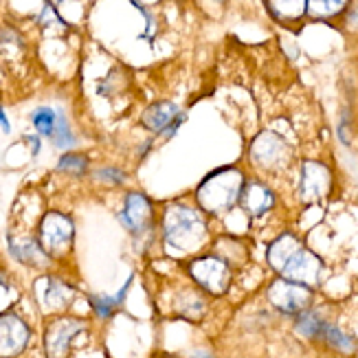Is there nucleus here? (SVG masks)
I'll use <instances>...</instances> for the list:
<instances>
[{"instance_id":"32","label":"nucleus","mask_w":358,"mask_h":358,"mask_svg":"<svg viewBox=\"0 0 358 358\" xmlns=\"http://www.w3.org/2000/svg\"><path fill=\"white\" fill-rule=\"evenodd\" d=\"M62 3H69V0H55V5H62Z\"/></svg>"},{"instance_id":"15","label":"nucleus","mask_w":358,"mask_h":358,"mask_svg":"<svg viewBox=\"0 0 358 358\" xmlns=\"http://www.w3.org/2000/svg\"><path fill=\"white\" fill-rule=\"evenodd\" d=\"M180 113V108L174 101H157L148 106L141 113V126L150 132H163L169 123L174 121V117Z\"/></svg>"},{"instance_id":"7","label":"nucleus","mask_w":358,"mask_h":358,"mask_svg":"<svg viewBox=\"0 0 358 358\" xmlns=\"http://www.w3.org/2000/svg\"><path fill=\"white\" fill-rule=\"evenodd\" d=\"M117 220L123 229L130 231V236L141 240L143 236L152 231L154 222V205L150 198L141 192H128L126 200H123V209L117 213Z\"/></svg>"},{"instance_id":"1","label":"nucleus","mask_w":358,"mask_h":358,"mask_svg":"<svg viewBox=\"0 0 358 358\" xmlns=\"http://www.w3.org/2000/svg\"><path fill=\"white\" fill-rule=\"evenodd\" d=\"M163 240L182 253H192L207 242L209 227L200 209L182 202H172L163 211Z\"/></svg>"},{"instance_id":"4","label":"nucleus","mask_w":358,"mask_h":358,"mask_svg":"<svg viewBox=\"0 0 358 358\" xmlns=\"http://www.w3.org/2000/svg\"><path fill=\"white\" fill-rule=\"evenodd\" d=\"M88 323L73 315H55L44 325V352L46 358H69L73 343L82 332H86Z\"/></svg>"},{"instance_id":"29","label":"nucleus","mask_w":358,"mask_h":358,"mask_svg":"<svg viewBox=\"0 0 358 358\" xmlns=\"http://www.w3.org/2000/svg\"><path fill=\"white\" fill-rule=\"evenodd\" d=\"M0 130H3L5 134H11V121H9L3 106H0Z\"/></svg>"},{"instance_id":"16","label":"nucleus","mask_w":358,"mask_h":358,"mask_svg":"<svg viewBox=\"0 0 358 358\" xmlns=\"http://www.w3.org/2000/svg\"><path fill=\"white\" fill-rule=\"evenodd\" d=\"M303 244L297 240V236H292V233H284V236H279L271 246H268V264L279 273L284 268V264L299 251Z\"/></svg>"},{"instance_id":"11","label":"nucleus","mask_w":358,"mask_h":358,"mask_svg":"<svg viewBox=\"0 0 358 358\" xmlns=\"http://www.w3.org/2000/svg\"><path fill=\"white\" fill-rule=\"evenodd\" d=\"M321 273H323V262L313 251H308L306 246H301L299 251L284 264V268L279 271V275L284 279H290V282H297L303 286L317 284L321 279Z\"/></svg>"},{"instance_id":"8","label":"nucleus","mask_w":358,"mask_h":358,"mask_svg":"<svg viewBox=\"0 0 358 358\" xmlns=\"http://www.w3.org/2000/svg\"><path fill=\"white\" fill-rule=\"evenodd\" d=\"M34 338L31 325L13 310L0 313V358H18Z\"/></svg>"},{"instance_id":"23","label":"nucleus","mask_w":358,"mask_h":358,"mask_svg":"<svg viewBox=\"0 0 358 358\" xmlns=\"http://www.w3.org/2000/svg\"><path fill=\"white\" fill-rule=\"evenodd\" d=\"M323 325H325V319L317 313V310L308 308L301 315H297V332L303 334L306 338H319Z\"/></svg>"},{"instance_id":"19","label":"nucleus","mask_w":358,"mask_h":358,"mask_svg":"<svg viewBox=\"0 0 358 358\" xmlns=\"http://www.w3.org/2000/svg\"><path fill=\"white\" fill-rule=\"evenodd\" d=\"M205 299H202V294L198 290H180L178 299L174 303V310L176 315H180L182 319H189V321H198L202 315H205Z\"/></svg>"},{"instance_id":"30","label":"nucleus","mask_w":358,"mask_h":358,"mask_svg":"<svg viewBox=\"0 0 358 358\" xmlns=\"http://www.w3.org/2000/svg\"><path fill=\"white\" fill-rule=\"evenodd\" d=\"M348 22H350L352 27H358V5H354V7L350 9V15H348Z\"/></svg>"},{"instance_id":"33","label":"nucleus","mask_w":358,"mask_h":358,"mask_svg":"<svg viewBox=\"0 0 358 358\" xmlns=\"http://www.w3.org/2000/svg\"><path fill=\"white\" fill-rule=\"evenodd\" d=\"M215 3H227V0H215Z\"/></svg>"},{"instance_id":"9","label":"nucleus","mask_w":358,"mask_h":358,"mask_svg":"<svg viewBox=\"0 0 358 358\" xmlns=\"http://www.w3.org/2000/svg\"><path fill=\"white\" fill-rule=\"evenodd\" d=\"M268 301L286 315H301L313 303V288L279 277L268 286Z\"/></svg>"},{"instance_id":"18","label":"nucleus","mask_w":358,"mask_h":358,"mask_svg":"<svg viewBox=\"0 0 358 358\" xmlns=\"http://www.w3.org/2000/svg\"><path fill=\"white\" fill-rule=\"evenodd\" d=\"M49 143L57 150V152H71L77 148L80 143V136L75 134L73 126H71V119L69 115L59 108V115H57V126H55V132L53 136L49 138Z\"/></svg>"},{"instance_id":"20","label":"nucleus","mask_w":358,"mask_h":358,"mask_svg":"<svg viewBox=\"0 0 358 358\" xmlns=\"http://www.w3.org/2000/svg\"><path fill=\"white\" fill-rule=\"evenodd\" d=\"M55 169L59 174H66V176H75V178H82L88 174L90 169V159L86 157L84 152H62L59 159L55 163Z\"/></svg>"},{"instance_id":"10","label":"nucleus","mask_w":358,"mask_h":358,"mask_svg":"<svg viewBox=\"0 0 358 358\" xmlns=\"http://www.w3.org/2000/svg\"><path fill=\"white\" fill-rule=\"evenodd\" d=\"M290 157L286 141L275 132H262L253 145H251V161L266 169V172H275V169L284 167Z\"/></svg>"},{"instance_id":"24","label":"nucleus","mask_w":358,"mask_h":358,"mask_svg":"<svg viewBox=\"0 0 358 358\" xmlns=\"http://www.w3.org/2000/svg\"><path fill=\"white\" fill-rule=\"evenodd\" d=\"M88 303H90L92 315H95L97 319H103V321L110 319L119 308L110 294H88Z\"/></svg>"},{"instance_id":"12","label":"nucleus","mask_w":358,"mask_h":358,"mask_svg":"<svg viewBox=\"0 0 358 358\" xmlns=\"http://www.w3.org/2000/svg\"><path fill=\"white\" fill-rule=\"evenodd\" d=\"M7 251L15 262L29 268L44 271V268H49L53 262L44 253V248L40 246L36 236H13V233H7Z\"/></svg>"},{"instance_id":"21","label":"nucleus","mask_w":358,"mask_h":358,"mask_svg":"<svg viewBox=\"0 0 358 358\" xmlns=\"http://www.w3.org/2000/svg\"><path fill=\"white\" fill-rule=\"evenodd\" d=\"M317 341H323L325 345L332 348L334 352H341V354H354L356 352V341L348 332H343L341 328H336V325H332L328 321H325Z\"/></svg>"},{"instance_id":"17","label":"nucleus","mask_w":358,"mask_h":358,"mask_svg":"<svg viewBox=\"0 0 358 358\" xmlns=\"http://www.w3.org/2000/svg\"><path fill=\"white\" fill-rule=\"evenodd\" d=\"M57 115H59V108L42 103L29 113V123L40 138H46V141H49L55 132V126H57Z\"/></svg>"},{"instance_id":"3","label":"nucleus","mask_w":358,"mask_h":358,"mask_svg":"<svg viewBox=\"0 0 358 358\" xmlns=\"http://www.w3.org/2000/svg\"><path fill=\"white\" fill-rule=\"evenodd\" d=\"M36 238L40 246L44 248V253L49 255L53 262L62 259L64 255L71 253L73 242H75V222L73 217L64 211H46L40 217L38 233Z\"/></svg>"},{"instance_id":"14","label":"nucleus","mask_w":358,"mask_h":358,"mask_svg":"<svg viewBox=\"0 0 358 358\" xmlns=\"http://www.w3.org/2000/svg\"><path fill=\"white\" fill-rule=\"evenodd\" d=\"M330 185H332L330 169L325 167L323 163H317V161L303 163L301 182H299L303 200H319V198H323L325 194L330 192Z\"/></svg>"},{"instance_id":"25","label":"nucleus","mask_w":358,"mask_h":358,"mask_svg":"<svg viewBox=\"0 0 358 358\" xmlns=\"http://www.w3.org/2000/svg\"><path fill=\"white\" fill-rule=\"evenodd\" d=\"M99 182H108V185H123L126 182V174H123V169L119 167H99L92 172Z\"/></svg>"},{"instance_id":"26","label":"nucleus","mask_w":358,"mask_h":358,"mask_svg":"<svg viewBox=\"0 0 358 358\" xmlns=\"http://www.w3.org/2000/svg\"><path fill=\"white\" fill-rule=\"evenodd\" d=\"M348 5H350V0H319V11L323 15H328V18H332V15L343 13Z\"/></svg>"},{"instance_id":"31","label":"nucleus","mask_w":358,"mask_h":358,"mask_svg":"<svg viewBox=\"0 0 358 358\" xmlns=\"http://www.w3.org/2000/svg\"><path fill=\"white\" fill-rule=\"evenodd\" d=\"M196 358H213V356H211L209 352H198V354H196Z\"/></svg>"},{"instance_id":"28","label":"nucleus","mask_w":358,"mask_h":358,"mask_svg":"<svg viewBox=\"0 0 358 358\" xmlns=\"http://www.w3.org/2000/svg\"><path fill=\"white\" fill-rule=\"evenodd\" d=\"M185 119H187V115H185V113L180 110V113H178V115L174 117V121L169 123V126H167V128H165V130L161 132V136H163V138H174V136H176V132H178V128H180L182 123H185Z\"/></svg>"},{"instance_id":"27","label":"nucleus","mask_w":358,"mask_h":358,"mask_svg":"<svg viewBox=\"0 0 358 358\" xmlns=\"http://www.w3.org/2000/svg\"><path fill=\"white\" fill-rule=\"evenodd\" d=\"M22 143L29 148V152H31V159H38V157H40V152H42V138H40L36 132H29V134H24V136H22Z\"/></svg>"},{"instance_id":"6","label":"nucleus","mask_w":358,"mask_h":358,"mask_svg":"<svg viewBox=\"0 0 358 358\" xmlns=\"http://www.w3.org/2000/svg\"><path fill=\"white\" fill-rule=\"evenodd\" d=\"M36 292V301L40 306V310L44 315H64L71 308V303L75 301V286L69 284L66 279H62L53 273H46L42 277H38V282L34 286Z\"/></svg>"},{"instance_id":"13","label":"nucleus","mask_w":358,"mask_h":358,"mask_svg":"<svg viewBox=\"0 0 358 358\" xmlns=\"http://www.w3.org/2000/svg\"><path fill=\"white\" fill-rule=\"evenodd\" d=\"M275 192L268 185H264L259 180H246L240 194L238 205L251 215V217H262L264 213H268L275 207Z\"/></svg>"},{"instance_id":"22","label":"nucleus","mask_w":358,"mask_h":358,"mask_svg":"<svg viewBox=\"0 0 358 358\" xmlns=\"http://www.w3.org/2000/svg\"><path fill=\"white\" fill-rule=\"evenodd\" d=\"M266 7L273 18L288 22V20H299L308 11V0H266Z\"/></svg>"},{"instance_id":"2","label":"nucleus","mask_w":358,"mask_h":358,"mask_svg":"<svg viewBox=\"0 0 358 358\" xmlns=\"http://www.w3.org/2000/svg\"><path fill=\"white\" fill-rule=\"evenodd\" d=\"M246 178L238 167H220L205 176L196 198L202 211L211 215H224L240 202V194Z\"/></svg>"},{"instance_id":"5","label":"nucleus","mask_w":358,"mask_h":358,"mask_svg":"<svg viewBox=\"0 0 358 358\" xmlns=\"http://www.w3.org/2000/svg\"><path fill=\"white\" fill-rule=\"evenodd\" d=\"M187 273L200 290L209 294H224L231 286V266L220 255H200L187 264Z\"/></svg>"}]
</instances>
